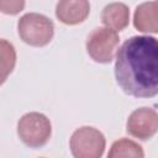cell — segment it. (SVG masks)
<instances>
[{"instance_id":"cell-11","label":"cell","mask_w":158,"mask_h":158,"mask_svg":"<svg viewBox=\"0 0 158 158\" xmlns=\"http://www.w3.org/2000/svg\"><path fill=\"white\" fill-rule=\"evenodd\" d=\"M0 56H1V84L5 83L9 74L15 68L16 64V52L11 43L6 40H1L0 42Z\"/></svg>"},{"instance_id":"cell-9","label":"cell","mask_w":158,"mask_h":158,"mask_svg":"<svg viewBox=\"0 0 158 158\" xmlns=\"http://www.w3.org/2000/svg\"><path fill=\"white\" fill-rule=\"evenodd\" d=\"M101 22L105 27L122 31L130 22V9L123 2H111L101 11Z\"/></svg>"},{"instance_id":"cell-13","label":"cell","mask_w":158,"mask_h":158,"mask_svg":"<svg viewBox=\"0 0 158 158\" xmlns=\"http://www.w3.org/2000/svg\"><path fill=\"white\" fill-rule=\"evenodd\" d=\"M156 1H157V4H158V0H156Z\"/></svg>"},{"instance_id":"cell-12","label":"cell","mask_w":158,"mask_h":158,"mask_svg":"<svg viewBox=\"0 0 158 158\" xmlns=\"http://www.w3.org/2000/svg\"><path fill=\"white\" fill-rule=\"evenodd\" d=\"M25 7V0H0V10L5 15H17Z\"/></svg>"},{"instance_id":"cell-3","label":"cell","mask_w":158,"mask_h":158,"mask_svg":"<svg viewBox=\"0 0 158 158\" xmlns=\"http://www.w3.org/2000/svg\"><path fill=\"white\" fill-rule=\"evenodd\" d=\"M17 135L27 147L41 148L52 136L51 121L41 112H27L17 122Z\"/></svg>"},{"instance_id":"cell-8","label":"cell","mask_w":158,"mask_h":158,"mask_svg":"<svg viewBox=\"0 0 158 158\" xmlns=\"http://www.w3.org/2000/svg\"><path fill=\"white\" fill-rule=\"evenodd\" d=\"M135 27L143 33H158V4L146 1L139 4L133 14Z\"/></svg>"},{"instance_id":"cell-4","label":"cell","mask_w":158,"mask_h":158,"mask_svg":"<svg viewBox=\"0 0 158 158\" xmlns=\"http://www.w3.org/2000/svg\"><path fill=\"white\" fill-rule=\"evenodd\" d=\"M69 147L75 158H100L104 154L106 141L102 132L98 128L83 126L73 132Z\"/></svg>"},{"instance_id":"cell-6","label":"cell","mask_w":158,"mask_h":158,"mask_svg":"<svg viewBox=\"0 0 158 158\" xmlns=\"http://www.w3.org/2000/svg\"><path fill=\"white\" fill-rule=\"evenodd\" d=\"M126 131L135 138L147 141L158 132V112L151 107H139L131 112Z\"/></svg>"},{"instance_id":"cell-7","label":"cell","mask_w":158,"mask_h":158,"mask_svg":"<svg viewBox=\"0 0 158 158\" xmlns=\"http://www.w3.org/2000/svg\"><path fill=\"white\" fill-rule=\"evenodd\" d=\"M90 14L89 0H58L56 6L57 19L69 26L79 25L86 20Z\"/></svg>"},{"instance_id":"cell-1","label":"cell","mask_w":158,"mask_h":158,"mask_svg":"<svg viewBox=\"0 0 158 158\" xmlns=\"http://www.w3.org/2000/svg\"><path fill=\"white\" fill-rule=\"evenodd\" d=\"M115 78L127 95L153 98L158 95V40L133 36L116 53Z\"/></svg>"},{"instance_id":"cell-2","label":"cell","mask_w":158,"mask_h":158,"mask_svg":"<svg viewBox=\"0 0 158 158\" xmlns=\"http://www.w3.org/2000/svg\"><path fill=\"white\" fill-rule=\"evenodd\" d=\"M17 31L25 43L32 47H44L53 38L54 25L51 19L42 14L28 12L20 17Z\"/></svg>"},{"instance_id":"cell-10","label":"cell","mask_w":158,"mask_h":158,"mask_svg":"<svg viewBox=\"0 0 158 158\" xmlns=\"http://www.w3.org/2000/svg\"><path fill=\"white\" fill-rule=\"evenodd\" d=\"M109 158H121V157H135L143 158L144 152L141 144L128 138H120L111 144L109 151Z\"/></svg>"},{"instance_id":"cell-5","label":"cell","mask_w":158,"mask_h":158,"mask_svg":"<svg viewBox=\"0 0 158 158\" xmlns=\"http://www.w3.org/2000/svg\"><path fill=\"white\" fill-rule=\"evenodd\" d=\"M118 42L117 31L109 27H96L86 38V52L95 62L106 64L114 59Z\"/></svg>"}]
</instances>
